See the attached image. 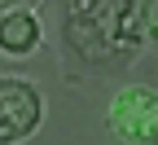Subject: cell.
Instances as JSON below:
<instances>
[{
    "label": "cell",
    "instance_id": "1",
    "mask_svg": "<svg viewBox=\"0 0 158 145\" xmlns=\"http://www.w3.org/2000/svg\"><path fill=\"white\" fill-rule=\"evenodd\" d=\"M57 35L75 75H127L145 49V0H62Z\"/></svg>",
    "mask_w": 158,
    "mask_h": 145
},
{
    "label": "cell",
    "instance_id": "2",
    "mask_svg": "<svg viewBox=\"0 0 158 145\" xmlns=\"http://www.w3.org/2000/svg\"><path fill=\"white\" fill-rule=\"evenodd\" d=\"M106 128L123 145H158V88L123 84L106 106Z\"/></svg>",
    "mask_w": 158,
    "mask_h": 145
},
{
    "label": "cell",
    "instance_id": "3",
    "mask_svg": "<svg viewBox=\"0 0 158 145\" xmlns=\"http://www.w3.org/2000/svg\"><path fill=\"white\" fill-rule=\"evenodd\" d=\"M44 123V92L22 75H0V145L35 136Z\"/></svg>",
    "mask_w": 158,
    "mask_h": 145
},
{
    "label": "cell",
    "instance_id": "4",
    "mask_svg": "<svg viewBox=\"0 0 158 145\" xmlns=\"http://www.w3.org/2000/svg\"><path fill=\"white\" fill-rule=\"evenodd\" d=\"M44 44V22L27 5H5L0 9V53L5 57H31Z\"/></svg>",
    "mask_w": 158,
    "mask_h": 145
},
{
    "label": "cell",
    "instance_id": "5",
    "mask_svg": "<svg viewBox=\"0 0 158 145\" xmlns=\"http://www.w3.org/2000/svg\"><path fill=\"white\" fill-rule=\"evenodd\" d=\"M145 44H158V0H145Z\"/></svg>",
    "mask_w": 158,
    "mask_h": 145
}]
</instances>
